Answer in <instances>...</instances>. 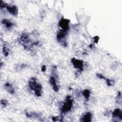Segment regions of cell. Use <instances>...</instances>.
I'll list each match as a JSON object with an SVG mask.
<instances>
[{
  "instance_id": "cell-1",
  "label": "cell",
  "mask_w": 122,
  "mask_h": 122,
  "mask_svg": "<svg viewBox=\"0 0 122 122\" xmlns=\"http://www.w3.org/2000/svg\"><path fill=\"white\" fill-rule=\"evenodd\" d=\"M29 86L30 88L35 92L36 96L40 97L41 95L42 86L37 82L35 78H31L29 81Z\"/></svg>"
},
{
  "instance_id": "cell-2",
  "label": "cell",
  "mask_w": 122,
  "mask_h": 122,
  "mask_svg": "<svg viewBox=\"0 0 122 122\" xmlns=\"http://www.w3.org/2000/svg\"><path fill=\"white\" fill-rule=\"evenodd\" d=\"M73 105V100L71 96H67L64 102L61 111L62 113H66L69 112L72 108Z\"/></svg>"
},
{
  "instance_id": "cell-3",
  "label": "cell",
  "mask_w": 122,
  "mask_h": 122,
  "mask_svg": "<svg viewBox=\"0 0 122 122\" xmlns=\"http://www.w3.org/2000/svg\"><path fill=\"white\" fill-rule=\"evenodd\" d=\"M68 31L61 30L58 31L57 34V41L60 42H61L62 44L65 46L67 45V44L66 42L64 41V39L66 38V37L68 33Z\"/></svg>"
},
{
  "instance_id": "cell-4",
  "label": "cell",
  "mask_w": 122,
  "mask_h": 122,
  "mask_svg": "<svg viewBox=\"0 0 122 122\" xmlns=\"http://www.w3.org/2000/svg\"><path fill=\"white\" fill-rule=\"evenodd\" d=\"M71 61L75 68L78 69L80 71H83L84 63L82 60L73 58L71 59Z\"/></svg>"
},
{
  "instance_id": "cell-5",
  "label": "cell",
  "mask_w": 122,
  "mask_h": 122,
  "mask_svg": "<svg viewBox=\"0 0 122 122\" xmlns=\"http://www.w3.org/2000/svg\"><path fill=\"white\" fill-rule=\"evenodd\" d=\"M70 20L62 18L59 22V26L61 28V29L64 30L68 31L69 29Z\"/></svg>"
},
{
  "instance_id": "cell-6",
  "label": "cell",
  "mask_w": 122,
  "mask_h": 122,
  "mask_svg": "<svg viewBox=\"0 0 122 122\" xmlns=\"http://www.w3.org/2000/svg\"><path fill=\"white\" fill-rule=\"evenodd\" d=\"M6 8L9 12L12 15L14 16H17L18 14V9L17 7L15 5H8L6 6Z\"/></svg>"
},
{
  "instance_id": "cell-7",
  "label": "cell",
  "mask_w": 122,
  "mask_h": 122,
  "mask_svg": "<svg viewBox=\"0 0 122 122\" xmlns=\"http://www.w3.org/2000/svg\"><path fill=\"white\" fill-rule=\"evenodd\" d=\"M112 117L113 118L118 119L120 121L122 119V110L119 109L117 108L113 111L112 112Z\"/></svg>"
},
{
  "instance_id": "cell-8",
  "label": "cell",
  "mask_w": 122,
  "mask_h": 122,
  "mask_svg": "<svg viewBox=\"0 0 122 122\" xmlns=\"http://www.w3.org/2000/svg\"><path fill=\"white\" fill-rule=\"evenodd\" d=\"M92 114L90 112H87L85 113L82 117L81 118L80 121L83 122H90L92 120Z\"/></svg>"
},
{
  "instance_id": "cell-9",
  "label": "cell",
  "mask_w": 122,
  "mask_h": 122,
  "mask_svg": "<svg viewBox=\"0 0 122 122\" xmlns=\"http://www.w3.org/2000/svg\"><path fill=\"white\" fill-rule=\"evenodd\" d=\"M50 82L53 89V90L55 92H58L59 90V87L57 85L56 81L55 78L53 76H51L50 79Z\"/></svg>"
},
{
  "instance_id": "cell-10",
  "label": "cell",
  "mask_w": 122,
  "mask_h": 122,
  "mask_svg": "<svg viewBox=\"0 0 122 122\" xmlns=\"http://www.w3.org/2000/svg\"><path fill=\"white\" fill-rule=\"evenodd\" d=\"M25 115L28 117V118H39V119H41V114H39L38 113H35V112H29L26 111H25Z\"/></svg>"
},
{
  "instance_id": "cell-11",
  "label": "cell",
  "mask_w": 122,
  "mask_h": 122,
  "mask_svg": "<svg viewBox=\"0 0 122 122\" xmlns=\"http://www.w3.org/2000/svg\"><path fill=\"white\" fill-rule=\"evenodd\" d=\"M4 87L7 91H8L10 93L12 94L14 93L15 90L11 84L7 82L4 84Z\"/></svg>"
},
{
  "instance_id": "cell-12",
  "label": "cell",
  "mask_w": 122,
  "mask_h": 122,
  "mask_svg": "<svg viewBox=\"0 0 122 122\" xmlns=\"http://www.w3.org/2000/svg\"><path fill=\"white\" fill-rule=\"evenodd\" d=\"M1 22L4 25H5L6 27L8 29L11 28L14 25V24L13 22H12L10 20H7V19H4L2 20Z\"/></svg>"
},
{
  "instance_id": "cell-13",
  "label": "cell",
  "mask_w": 122,
  "mask_h": 122,
  "mask_svg": "<svg viewBox=\"0 0 122 122\" xmlns=\"http://www.w3.org/2000/svg\"><path fill=\"white\" fill-rule=\"evenodd\" d=\"M90 91L88 89H85L83 91V95L86 101H88L90 96Z\"/></svg>"
},
{
  "instance_id": "cell-14",
  "label": "cell",
  "mask_w": 122,
  "mask_h": 122,
  "mask_svg": "<svg viewBox=\"0 0 122 122\" xmlns=\"http://www.w3.org/2000/svg\"><path fill=\"white\" fill-rule=\"evenodd\" d=\"M52 120L53 121L56 122V121H62L63 117L62 115H60L57 116H54L52 117Z\"/></svg>"
},
{
  "instance_id": "cell-15",
  "label": "cell",
  "mask_w": 122,
  "mask_h": 122,
  "mask_svg": "<svg viewBox=\"0 0 122 122\" xmlns=\"http://www.w3.org/2000/svg\"><path fill=\"white\" fill-rule=\"evenodd\" d=\"M105 80H106L107 85L108 86H112V85H113L114 82L113 80H111V79H105Z\"/></svg>"
},
{
  "instance_id": "cell-16",
  "label": "cell",
  "mask_w": 122,
  "mask_h": 122,
  "mask_svg": "<svg viewBox=\"0 0 122 122\" xmlns=\"http://www.w3.org/2000/svg\"><path fill=\"white\" fill-rule=\"evenodd\" d=\"M117 102L118 103H121L122 102V93L121 92H118V95H117Z\"/></svg>"
},
{
  "instance_id": "cell-17",
  "label": "cell",
  "mask_w": 122,
  "mask_h": 122,
  "mask_svg": "<svg viewBox=\"0 0 122 122\" xmlns=\"http://www.w3.org/2000/svg\"><path fill=\"white\" fill-rule=\"evenodd\" d=\"M3 54L5 56H7L9 54V50L8 49L5 47V46H4L3 48Z\"/></svg>"
},
{
  "instance_id": "cell-18",
  "label": "cell",
  "mask_w": 122,
  "mask_h": 122,
  "mask_svg": "<svg viewBox=\"0 0 122 122\" xmlns=\"http://www.w3.org/2000/svg\"><path fill=\"white\" fill-rule=\"evenodd\" d=\"M0 103L2 106L5 107L7 105L8 102H7V101H6L5 100H1V102H0Z\"/></svg>"
},
{
  "instance_id": "cell-19",
  "label": "cell",
  "mask_w": 122,
  "mask_h": 122,
  "mask_svg": "<svg viewBox=\"0 0 122 122\" xmlns=\"http://www.w3.org/2000/svg\"><path fill=\"white\" fill-rule=\"evenodd\" d=\"M96 76L98 78H99L100 79H103V80H105L106 79L105 77L101 73H97L96 74Z\"/></svg>"
},
{
  "instance_id": "cell-20",
  "label": "cell",
  "mask_w": 122,
  "mask_h": 122,
  "mask_svg": "<svg viewBox=\"0 0 122 122\" xmlns=\"http://www.w3.org/2000/svg\"><path fill=\"white\" fill-rule=\"evenodd\" d=\"M93 39H94V42L95 43H97L99 41V37L97 36H95L94 38H93Z\"/></svg>"
},
{
  "instance_id": "cell-21",
  "label": "cell",
  "mask_w": 122,
  "mask_h": 122,
  "mask_svg": "<svg viewBox=\"0 0 122 122\" xmlns=\"http://www.w3.org/2000/svg\"><path fill=\"white\" fill-rule=\"evenodd\" d=\"M46 70V66L45 65H43L41 67V71L43 72H45Z\"/></svg>"
}]
</instances>
